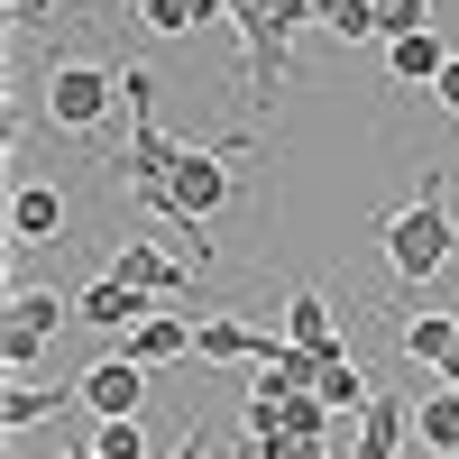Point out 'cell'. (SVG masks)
Here are the masks:
<instances>
[{
    "mask_svg": "<svg viewBox=\"0 0 459 459\" xmlns=\"http://www.w3.org/2000/svg\"><path fill=\"white\" fill-rule=\"evenodd\" d=\"M303 19H313V0H230V28H239V47H248V110H276Z\"/></svg>",
    "mask_w": 459,
    "mask_h": 459,
    "instance_id": "obj_1",
    "label": "cell"
},
{
    "mask_svg": "<svg viewBox=\"0 0 459 459\" xmlns=\"http://www.w3.org/2000/svg\"><path fill=\"white\" fill-rule=\"evenodd\" d=\"M377 248H386V266H395V285H404V294L423 285L432 266H450V248H459V230H450V184L423 175V194H413L386 230H377Z\"/></svg>",
    "mask_w": 459,
    "mask_h": 459,
    "instance_id": "obj_2",
    "label": "cell"
},
{
    "mask_svg": "<svg viewBox=\"0 0 459 459\" xmlns=\"http://www.w3.org/2000/svg\"><path fill=\"white\" fill-rule=\"evenodd\" d=\"M120 83H129V147H120V175H129V194H138V212H147V203L175 184V157H184V147L157 129V74L129 65Z\"/></svg>",
    "mask_w": 459,
    "mask_h": 459,
    "instance_id": "obj_3",
    "label": "cell"
},
{
    "mask_svg": "<svg viewBox=\"0 0 459 459\" xmlns=\"http://www.w3.org/2000/svg\"><path fill=\"white\" fill-rule=\"evenodd\" d=\"M110 101H129V83L110 65H47V129H101Z\"/></svg>",
    "mask_w": 459,
    "mask_h": 459,
    "instance_id": "obj_4",
    "label": "cell"
},
{
    "mask_svg": "<svg viewBox=\"0 0 459 459\" xmlns=\"http://www.w3.org/2000/svg\"><path fill=\"white\" fill-rule=\"evenodd\" d=\"M65 313H74V303H56L47 285H19V294H10V322H0V368L28 377L37 359H47V340H56Z\"/></svg>",
    "mask_w": 459,
    "mask_h": 459,
    "instance_id": "obj_5",
    "label": "cell"
},
{
    "mask_svg": "<svg viewBox=\"0 0 459 459\" xmlns=\"http://www.w3.org/2000/svg\"><path fill=\"white\" fill-rule=\"evenodd\" d=\"M74 395H83V404L101 413V423H129V413L147 404V368H138V359H92Z\"/></svg>",
    "mask_w": 459,
    "mask_h": 459,
    "instance_id": "obj_6",
    "label": "cell"
},
{
    "mask_svg": "<svg viewBox=\"0 0 459 459\" xmlns=\"http://www.w3.org/2000/svg\"><path fill=\"white\" fill-rule=\"evenodd\" d=\"M147 313H157V294L129 285V276H101V285L74 294V322H92V331H138Z\"/></svg>",
    "mask_w": 459,
    "mask_h": 459,
    "instance_id": "obj_7",
    "label": "cell"
},
{
    "mask_svg": "<svg viewBox=\"0 0 459 459\" xmlns=\"http://www.w3.org/2000/svg\"><path fill=\"white\" fill-rule=\"evenodd\" d=\"M203 359H221V368H276L285 359V340L276 331H257V322H203Z\"/></svg>",
    "mask_w": 459,
    "mask_h": 459,
    "instance_id": "obj_8",
    "label": "cell"
},
{
    "mask_svg": "<svg viewBox=\"0 0 459 459\" xmlns=\"http://www.w3.org/2000/svg\"><path fill=\"white\" fill-rule=\"evenodd\" d=\"M65 239V194L56 184H19L10 194V248H56Z\"/></svg>",
    "mask_w": 459,
    "mask_h": 459,
    "instance_id": "obj_9",
    "label": "cell"
},
{
    "mask_svg": "<svg viewBox=\"0 0 459 459\" xmlns=\"http://www.w3.org/2000/svg\"><path fill=\"white\" fill-rule=\"evenodd\" d=\"M110 276H129V285H147V294H175V303H184V294L203 285L194 266H184V257H166L157 239H129V248H120V266H110Z\"/></svg>",
    "mask_w": 459,
    "mask_h": 459,
    "instance_id": "obj_10",
    "label": "cell"
},
{
    "mask_svg": "<svg viewBox=\"0 0 459 459\" xmlns=\"http://www.w3.org/2000/svg\"><path fill=\"white\" fill-rule=\"evenodd\" d=\"M285 340H294V350H313V359H340V313H331L313 285L285 294Z\"/></svg>",
    "mask_w": 459,
    "mask_h": 459,
    "instance_id": "obj_11",
    "label": "cell"
},
{
    "mask_svg": "<svg viewBox=\"0 0 459 459\" xmlns=\"http://www.w3.org/2000/svg\"><path fill=\"white\" fill-rule=\"evenodd\" d=\"M404 441H413V404H404V395H368V413H359V459H404Z\"/></svg>",
    "mask_w": 459,
    "mask_h": 459,
    "instance_id": "obj_12",
    "label": "cell"
},
{
    "mask_svg": "<svg viewBox=\"0 0 459 459\" xmlns=\"http://www.w3.org/2000/svg\"><path fill=\"white\" fill-rule=\"evenodd\" d=\"M184 350H194V322H184V313H147V322L129 331V350H120V359L166 368V359H184Z\"/></svg>",
    "mask_w": 459,
    "mask_h": 459,
    "instance_id": "obj_13",
    "label": "cell"
},
{
    "mask_svg": "<svg viewBox=\"0 0 459 459\" xmlns=\"http://www.w3.org/2000/svg\"><path fill=\"white\" fill-rule=\"evenodd\" d=\"M413 441L459 459V386H432V395H413Z\"/></svg>",
    "mask_w": 459,
    "mask_h": 459,
    "instance_id": "obj_14",
    "label": "cell"
},
{
    "mask_svg": "<svg viewBox=\"0 0 459 459\" xmlns=\"http://www.w3.org/2000/svg\"><path fill=\"white\" fill-rule=\"evenodd\" d=\"M386 65H395V83H441V74H450V47H441V28L386 37Z\"/></svg>",
    "mask_w": 459,
    "mask_h": 459,
    "instance_id": "obj_15",
    "label": "cell"
},
{
    "mask_svg": "<svg viewBox=\"0 0 459 459\" xmlns=\"http://www.w3.org/2000/svg\"><path fill=\"white\" fill-rule=\"evenodd\" d=\"M74 386H37V377H19L10 395H0V432H28V423H47V413H65Z\"/></svg>",
    "mask_w": 459,
    "mask_h": 459,
    "instance_id": "obj_16",
    "label": "cell"
},
{
    "mask_svg": "<svg viewBox=\"0 0 459 459\" xmlns=\"http://www.w3.org/2000/svg\"><path fill=\"white\" fill-rule=\"evenodd\" d=\"M450 340H459V322H450V313H423V322H395V350H404L413 368H441V359H450Z\"/></svg>",
    "mask_w": 459,
    "mask_h": 459,
    "instance_id": "obj_17",
    "label": "cell"
},
{
    "mask_svg": "<svg viewBox=\"0 0 459 459\" xmlns=\"http://www.w3.org/2000/svg\"><path fill=\"white\" fill-rule=\"evenodd\" d=\"M368 395H377V386H368V377L350 368V350H340V359L322 368V404H331V413H350V423H359V413H368Z\"/></svg>",
    "mask_w": 459,
    "mask_h": 459,
    "instance_id": "obj_18",
    "label": "cell"
},
{
    "mask_svg": "<svg viewBox=\"0 0 459 459\" xmlns=\"http://www.w3.org/2000/svg\"><path fill=\"white\" fill-rule=\"evenodd\" d=\"M368 19H377V37H423L432 0H368Z\"/></svg>",
    "mask_w": 459,
    "mask_h": 459,
    "instance_id": "obj_19",
    "label": "cell"
},
{
    "mask_svg": "<svg viewBox=\"0 0 459 459\" xmlns=\"http://www.w3.org/2000/svg\"><path fill=\"white\" fill-rule=\"evenodd\" d=\"M313 28H331V37H377V19H368V0H313Z\"/></svg>",
    "mask_w": 459,
    "mask_h": 459,
    "instance_id": "obj_20",
    "label": "cell"
},
{
    "mask_svg": "<svg viewBox=\"0 0 459 459\" xmlns=\"http://www.w3.org/2000/svg\"><path fill=\"white\" fill-rule=\"evenodd\" d=\"M83 450H92V459H147V432H138V413H129V423H101Z\"/></svg>",
    "mask_w": 459,
    "mask_h": 459,
    "instance_id": "obj_21",
    "label": "cell"
},
{
    "mask_svg": "<svg viewBox=\"0 0 459 459\" xmlns=\"http://www.w3.org/2000/svg\"><path fill=\"white\" fill-rule=\"evenodd\" d=\"M56 10H65V0H10V19H19V28H37V19H56Z\"/></svg>",
    "mask_w": 459,
    "mask_h": 459,
    "instance_id": "obj_22",
    "label": "cell"
},
{
    "mask_svg": "<svg viewBox=\"0 0 459 459\" xmlns=\"http://www.w3.org/2000/svg\"><path fill=\"white\" fill-rule=\"evenodd\" d=\"M266 459H331V441H276Z\"/></svg>",
    "mask_w": 459,
    "mask_h": 459,
    "instance_id": "obj_23",
    "label": "cell"
},
{
    "mask_svg": "<svg viewBox=\"0 0 459 459\" xmlns=\"http://www.w3.org/2000/svg\"><path fill=\"white\" fill-rule=\"evenodd\" d=\"M175 459H212V441H203V423H184V441H175Z\"/></svg>",
    "mask_w": 459,
    "mask_h": 459,
    "instance_id": "obj_24",
    "label": "cell"
},
{
    "mask_svg": "<svg viewBox=\"0 0 459 459\" xmlns=\"http://www.w3.org/2000/svg\"><path fill=\"white\" fill-rule=\"evenodd\" d=\"M432 92H441V110H459V56H450V74H441Z\"/></svg>",
    "mask_w": 459,
    "mask_h": 459,
    "instance_id": "obj_25",
    "label": "cell"
},
{
    "mask_svg": "<svg viewBox=\"0 0 459 459\" xmlns=\"http://www.w3.org/2000/svg\"><path fill=\"white\" fill-rule=\"evenodd\" d=\"M441 386H459V340H450V359H441Z\"/></svg>",
    "mask_w": 459,
    "mask_h": 459,
    "instance_id": "obj_26",
    "label": "cell"
},
{
    "mask_svg": "<svg viewBox=\"0 0 459 459\" xmlns=\"http://www.w3.org/2000/svg\"><path fill=\"white\" fill-rule=\"evenodd\" d=\"M56 459H92V450H56Z\"/></svg>",
    "mask_w": 459,
    "mask_h": 459,
    "instance_id": "obj_27",
    "label": "cell"
},
{
    "mask_svg": "<svg viewBox=\"0 0 459 459\" xmlns=\"http://www.w3.org/2000/svg\"><path fill=\"white\" fill-rule=\"evenodd\" d=\"M239 459H257V450H239Z\"/></svg>",
    "mask_w": 459,
    "mask_h": 459,
    "instance_id": "obj_28",
    "label": "cell"
}]
</instances>
